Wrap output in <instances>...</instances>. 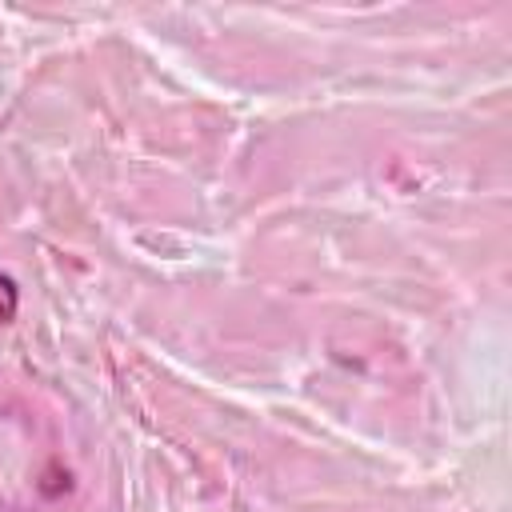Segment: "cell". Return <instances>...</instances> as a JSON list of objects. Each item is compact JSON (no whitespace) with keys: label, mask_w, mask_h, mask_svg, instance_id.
Here are the masks:
<instances>
[{"label":"cell","mask_w":512,"mask_h":512,"mask_svg":"<svg viewBox=\"0 0 512 512\" xmlns=\"http://www.w3.org/2000/svg\"><path fill=\"white\" fill-rule=\"evenodd\" d=\"M16 308H20V292H16V280L0 272V328H4V324H12Z\"/></svg>","instance_id":"1"}]
</instances>
